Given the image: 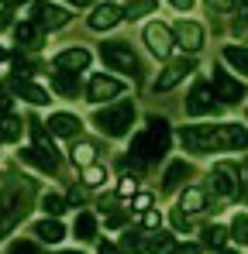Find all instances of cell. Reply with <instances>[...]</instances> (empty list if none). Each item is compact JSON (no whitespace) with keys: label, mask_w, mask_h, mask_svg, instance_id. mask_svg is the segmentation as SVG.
Wrapping results in <instances>:
<instances>
[{"label":"cell","mask_w":248,"mask_h":254,"mask_svg":"<svg viewBox=\"0 0 248 254\" xmlns=\"http://www.w3.org/2000/svg\"><path fill=\"white\" fill-rule=\"evenodd\" d=\"M165 151H169V121L165 117H148L145 130L131 141V158L141 162V165H152Z\"/></svg>","instance_id":"1"},{"label":"cell","mask_w":248,"mask_h":254,"mask_svg":"<svg viewBox=\"0 0 248 254\" xmlns=\"http://www.w3.org/2000/svg\"><path fill=\"white\" fill-rule=\"evenodd\" d=\"M31 210V182L14 179L3 192H0V237L10 234Z\"/></svg>","instance_id":"2"},{"label":"cell","mask_w":248,"mask_h":254,"mask_svg":"<svg viewBox=\"0 0 248 254\" xmlns=\"http://www.w3.org/2000/svg\"><path fill=\"white\" fill-rule=\"evenodd\" d=\"M93 124L100 134H107V137H124L131 124H134V107L131 103H114V107H104V110H97L93 114Z\"/></svg>","instance_id":"3"},{"label":"cell","mask_w":248,"mask_h":254,"mask_svg":"<svg viewBox=\"0 0 248 254\" xmlns=\"http://www.w3.org/2000/svg\"><path fill=\"white\" fill-rule=\"evenodd\" d=\"M100 59H104L111 69L124 72V76L141 79V59L134 55V48L127 42H100Z\"/></svg>","instance_id":"4"},{"label":"cell","mask_w":248,"mask_h":254,"mask_svg":"<svg viewBox=\"0 0 248 254\" xmlns=\"http://www.w3.org/2000/svg\"><path fill=\"white\" fill-rule=\"evenodd\" d=\"M210 189L221 196V199H238L245 196V186H242V169L235 162H217L210 172Z\"/></svg>","instance_id":"5"},{"label":"cell","mask_w":248,"mask_h":254,"mask_svg":"<svg viewBox=\"0 0 248 254\" xmlns=\"http://www.w3.org/2000/svg\"><path fill=\"white\" fill-rule=\"evenodd\" d=\"M141 38H145V45H148V52H152V55H159V59H169V55H172V48H176V35L165 28L162 21L145 24Z\"/></svg>","instance_id":"6"},{"label":"cell","mask_w":248,"mask_h":254,"mask_svg":"<svg viewBox=\"0 0 248 254\" xmlns=\"http://www.w3.org/2000/svg\"><path fill=\"white\" fill-rule=\"evenodd\" d=\"M248 148V130L242 124H214V151Z\"/></svg>","instance_id":"7"},{"label":"cell","mask_w":248,"mask_h":254,"mask_svg":"<svg viewBox=\"0 0 248 254\" xmlns=\"http://www.w3.org/2000/svg\"><path fill=\"white\" fill-rule=\"evenodd\" d=\"M193 69H197V62L183 55V59L169 62L162 72H159V79H155V86H152V89H155V93H169V89H172L176 83H183V79H186V76H190Z\"/></svg>","instance_id":"8"},{"label":"cell","mask_w":248,"mask_h":254,"mask_svg":"<svg viewBox=\"0 0 248 254\" xmlns=\"http://www.w3.org/2000/svg\"><path fill=\"white\" fill-rule=\"evenodd\" d=\"M179 141H183V148H186V151H197V155H207V151H214V124L183 127Z\"/></svg>","instance_id":"9"},{"label":"cell","mask_w":248,"mask_h":254,"mask_svg":"<svg viewBox=\"0 0 248 254\" xmlns=\"http://www.w3.org/2000/svg\"><path fill=\"white\" fill-rule=\"evenodd\" d=\"M121 93H124V83L111 79V76H93V79L86 83V100H90V103H107V100H114V96H121Z\"/></svg>","instance_id":"10"},{"label":"cell","mask_w":248,"mask_h":254,"mask_svg":"<svg viewBox=\"0 0 248 254\" xmlns=\"http://www.w3.org/2000/svg\"><path fill=\"white\" fill-rule=\"evenodd\" d=\"M214 96L221 103H238L245 96V86L238 83L235 76H228L224 69H214Z\"/></svg>","instance_id":"11"},{"label":"cell","mask_w":248,"mask_h":254,"mask_svg":"<svg viewBox=\"0 0 248 254\" xmlns=\"http://www.w3.org/2000/svg\"><path fill=\"white\" fill-rule=\"evenodd\" d=\"M186 114L190 117H204V114H217V100L210 96V86L197 83L186 96Z\"/></svg>","instance_id":"12"},{"label":"cell","mask_w":248,"mask_h":254,"mask_svg":"<svg viewBox=\"0 0 248 254\" xmlns=\"http://www.w3.org/2000/svg\"><path fill=\"white\" fill-rule=\"evenodd\" d=\"M172 35H176V45H183L186 52H200L204 48V28L197 21H179L172 28Z\"/></svg>","instance_id":"13"},{"label":"cell","mask_w":248,"mask_h":254,"mask_svg":"<svg viewBox=\"0 0 248 254\" xmlns=\"http://www.w3.org/2000/svg\"><path fill=\"white\" fill-rule=\"evenodd\" d=\"M121 21H124V10L118 3H97L93 14H90V28L93 31H107V28L121 24Z\"/></svg>","instance_id":"14"},{"label":"cell","mask_w":248,"mask_h":254,"mask_svg":"<svg viewBox=\"0 0 248 254\" xmlns=\"http://www.w3.org/2000/svg\"><path fill=\"white\" fill-rule=\"evenodd\" d=\"M35 24H41V28H62V24H69V10L55 7V3H38L35 7Z\"/></svg>","instance_id":"15"},{"label":"cell","mask_w":248,"mask_h":254,"mask_svg":"<svg viewBox=\"0 0 248 254\" xmlns=\"http://www.w3.org/2000/svg\"><path fill=\"white\" fill-rule=\"evenodd\" d=\"M52 65L55 69H66V72H80V69L90 65V52L86 48H66V52H59L52 59Z\"/></svg>","instance_id":"16"},{"label":"cell","mask_w":248,"mask_h":254,"mask_svg":"<svg viewBox=\"0 0 248 254\" xmlns=\"http://www.w3.org/2000/svg\"><path fill=\"white\" fill-rule=\"evenodd\" d=\"M52 89L66 100L80 96V72H66V69H52Z\"/></svg>","instance_id":"17"},{"label":"cell","mask_w":248,"mask_h":254,"mask_svg":"<svg viewBox=\"0 0 248 254\" xmlns=\"http://www.w3.org/2000/svg\"><path fill=\"white\" fill-rule=\"evenodd\" d=\"M10 89H14V93H17L21 100L35 103V107H45V103L52 100V96H48V93H45L41 86H35L31 79H17V76H14V79H10Z\"/></svg>","instance_id":"18"},{"label":"cell","mask_w":248,"mask_h":254,"mask_svg":"<svg viewBox=\"0 0 248 254\" xmlns=\"http://www.w3.org/2000/svg\"><path fill=\"white\" fill-rule=\"evenodd\" d=\"M179 210L186 213V216L204 213L207 210V189H200V186H186L183 196H179Z\"/></svg>","instance_id":"19"},{"label":"cell","mask_w":248,"mask_h":254,"mask_svg":"<svg viewBox=\"0 0 248 254\" xmlns=\"http://www.w3.org/2000/svg\"><path fill=\"white\" fill-rule=\"evenodd\" d=\"M45 124H48L52 134H59V137H76V134H80V127H83L80 117H73V114H52Z\"/></svg>","instance_id":"20"},{"label":"cell","mask_w":248,"mask_h":254,"mask_svg":"<svg viewBox=\"0 0 248 254\" xmlns=\"http://www.w3.org/2000/svg\"><path fill=\"white\" fill-rule=\"evenodd\" d=\"M14 38H17L21 48H38L41 38H45V28L35 24V21H24V24H17V28H14Z\"/></svg>","instance_id":"21"},{"label":"cell","mask_w":248,"mask_h":254,"mask_svg":"<svg viewBox=\"0 0 248 254\" xmlns=\"http://www.w3.org/2000/svg\"><path fill=\"white\" fill-rule=\"evenodd\" d=\"M190 175H193V169H190L186 162H172V165L165 169V175H162V192H176Z\"/></svg>","instance_id":"22"},{"label":"cell","mask_w":248,"mask_h":254,"mask_svg":"<svg viewBox=\"0 0 248 254\" xmlns=\"http://www.w3.org/2000/svg\"><path fill=\"white\" fill-rule=\"evenodd\" d=\"M35 234H38V241H45V244H59V241L66 237V227H62L59 220L45 216V220H38V223H35Z\"/></svg>","instance_id":"23"},{"label":"cell","mask_w":248,"mask_h":254,"mask_svg":"<svg viewBox=\"0 0 248 254\" xmlns=\"http://www.w3.org/2000/svg\"><path fill=\"white\" fill-rule=\"evenodd\" d=\"M228 237H231V227H221V223H207V227H204V237H200V248L221 251Z\"/></svg>","instance_id":"24"},{"label":"cell","mask_w":248,"mask_h":254,"mask_svg":"<svg viewBox=\"0 0 248 254\" xmlns=\"http://www.w3.org/2000/svg\"><path fill=\"white\" fill-rule=\"evenodd\" d=\"M69 158H73V165H80V169L97 165V144H93V141H76V144L69 148Z\"/></svg>","instance_id":"25"},{"label":"cell","mask_w":248,"mask_h":254,"mask_svg":"<svg viewBox=\"0 0 248 254\" xmlns=\"http://www.w3.org/2000/svg\"><path fill=\"white\" fill-rule=\"evenodd\" d=\"M21 158H24L28 165L41 169V172H55V169H59V158H48V155H41L38 148H21Z\"/></svg>","instance_id":"26"},{"label":"cell","mask_w":248,"mask_h":254,"mask_svg":"<svg viewBox=\"0 0 248 254\" xmlns=\"http://www.w3.org/2000/svg\"><path fill=\"white\" fill-rule=\"evenodd\" d=\"M73 234H76L80 241H93V237H97V220H93V213H76Z\"/></svg>","instance_id":"27"},{"label":"cell","mask_w":248,"mask_h":254,"mask_svg":"<svg viewBox=\"0 0 248 254\" xmlns=\"http://www.w3.org/2000/svg\"><path fill=\"white\" fill-rule=\"evenodd\" d=\"M176 248H179V244L172 241V234H162V230L152 234V241H148V251L152 254H176Z\"/></svg>","instance_id":"28"},{"label":"cell","mask_w":248,"mask_h":254,"mask_svg":"<svg viewBox=\"0 0 248 254\" xmlns=\"http://www.w3.org/2000/svg\"><path fill=\"white\" fill-rule=\"evenodd\" d=\"M31 72H38V59L17 52V55H14V76H17V79H28Z\"/></svg>","instance_id":"29"},{"label":"cell","mask_w":248,"mask_h":254,"mask_svg":"<svg viewBox=\"0 0 248 254\" xmlns=\"http://www.w3.org/2000/svg\"><path fill=\"white\" fill-rule=\"evenodd\" d=\"M21 130H24V124H21L14 114L0 117V141H17V137H21Z\"/></svg>","instance_id":"30"},{"label":"cell","mask_w":248,"mask_h":254,"mask_svg":"<svg viewBox=\"0 0 248 254\" xmlns=\"http://www.w3.org/2000/svg\"><path fill=\"white\" fill-rule=\"evenodd\" d=\"M224 59L235 65V69H242V76H248V48H238V45H228L224 48Z\"/></svg>","instance_id":"31"},{"label":"cell","mask_w":248,"mask_h":254,"mask_svg":"<svg viewBox=\"0 0 248 254\" xmlns=\"http://www.w3.org/2000/svg\"><path fill=\"white\" fill-rule=\"evenodd\" d=\"M145 248H148V244H145L141 230H127V234L121 237V251H124V254H141Z\"/></svg>","instance_id":"32"},{"label":"cell","mask_w":248,"mask_h":254,"mask_svg":"<svg viewBox=\"0 0 248 254\" xmlns=\"http://www.w3.org/2000/svg\"><path fill=\"white\" fill-rule=\"evenodd\" d=\"M41 210L48 213L52 220H59V216L66 213V199H62V196H55V192H48V196L41 199Z\"/></svg>","instance_id":"33"},{"label":"cell","mask_w":248,"mask_h":254,"mask_svg":"<svg viewBox=\"0 0 248 254\" xmlns=\"http://www.w3.org/2000/svg\"><path fill=\"white\" fill-rule=\"evenodd\" d=\"M152 10H155V0H131V3H127V10H124V17H131V21H134V17L152 14Z\"/></svg>","instance_id":"34"},{"label":"cell","mask_w":248,"mask_h":254,"mask_svg":"<svg viewBox=\"0 0 248 254\" xmlns=\"http://www.w3.org/2000/svg\"><path fill=\"white\" fill-rule=\"evenodd\" d=\"M231 237L242 241V244H248V213H238V216L231 220Z\"/></svg>","instance_id":"35"},{"label":"cell","mask_w":248,"mask_h":254,"mask_svg":"<svg viewBox=\"0 0 248 254\" xmlns=\"http://www.w3.org/2000/svg\"><path fill=\"white\" fill-rule=\"evenodd\" d=\"M104 179H107V172L100 169V165H90V169H83V186H90V189L104 186Z\"/></svg>","instance_id":"36"},{"label":"cell","mask_w":248,"mask_h":254,"mask_svg":"<svg viewBox=\"0 0 248 254\" xmlns=\"http://www.w3.org/2000/svg\"><path fill=\"white\" fill-rule=\"evenodd\" d=\"M238 35L248 28V0H235V24H231Z\"/></svg>","instance_id":"37"},{"label":"cell","mask_w":248,"mask_h":254,"mask_svg":"<svg viewBox=\"0 0 248 254\" xmlns=\"http://www.w3.org/2000/svg\"><path fill=\"white\" fill-rule=\"evenodd\" d=\"M104 223H107L111 230H121L124 223H127V210H107V216H104Z\"/></svg>","instance_id":"38"},{"label":"cell","mask_w":248,"mask_h":254,"mask_svg":"<svg viewBox=\"0 0 248 254\" xmlns=\"http://www.w3.org/2000/svg\"><path fill=\"white\" fill-rule=\"evenodd\" d=\"M7 254H41V251H38V244H35V241H10Z\"/></svg>","instance_id":"39"},{"label":"cell","mask_w":248,"mask_h":254,"mask_svg":"<svg viewBox=\"0 0 248 254\" xmlns=\"http://www.w3.org/2000/svg\"><path fill=\"white\" fill-rule=\"evenodd\" d=\"M118 196H138V179L124 175L121 182H118Z\"/></svg>","instance_id":"40"},{"label":"cell","mask_w":248,"mask_h":254,"mask_svg":"<svg viewBox=\"0 0 248 254\" xmlns=\"http://www.w3.org/2000/svg\"><path fill=\"white\" fill-rule=\"evenodd\" d=\"M131 210L134 213H148L152 210V196H148V192H138V196L131 199Z\"/></svg>","instance_id":"41"},{"label":"cell","mask_w":248,"mask_h":254,"mask_svg":"<svg viewBox=\"0 0 248 254\" xmlns=\"http://www.w3.org/2000/svg\"><path fill=\"white\" fill-rule=\"evenodd\" d=\"M159 223H162V216H159L155 210L141 213V230H159Z\"/></svg>","instance_id":"42"},{"label":"cell","mask_w":248,"mask_h":254,"mask_svg":"<svg viewBox=\"0 0 248 254\" xmlns=\"http://www.w3.org/2000/svg\"><path fill=\"white\" fill-rule=\"evenodd\" d=\"M172 227H176V230H190V216L179 210V206L172 210Z\"/></svg>","instance_id":"43"},{"label":"cell","mask_w":248,"mask_h":254,"mask_svg":"<svg viewBox=\"0 0 248 254\" xmlns=\"http://www.w3.org/2000/svg\"><path fill=\"white\" fill-rule=\"evenodd\" d=\"M10 114V96H7V86H0V117Z\"/></svg>","instance_id":"44"},{"label":"cell","mask_w":248,"mask_h":254,"mask_svg":"<svg viewBox=\"0 0 248 254\" xmlns=\"http://www.w3.org/2000/svg\"><path fill=\"white\" fill-rule=\"evenodd\" d=\"M176 254H204V248H200V244H179Z\"/></svg>","instance_id":"45"},{"label":"cell","mask_w":248,"mask_h":254,"mask_svg":"<svg viewBox=\"0 0 248 254\" xmlns=\"http://www.w3.org/2000/svg\"><path fill=\"white\" fill-rule=\"evenodd\" d=\"M97 254H124L121 248H114L111 241H100V248H97Z\"/></svg>","instance_id":"46"},{"label":"cell","mask_w":248,"mask_h":254,"mask_svg":"<svg viewBox=\"0 0 248 254\" xmlns=\"http://www.w3.org/2000/svg\"><path fill=\"white\" fill-rule=\"evenodd\" d=\"M214 10H228V7H235V0H207Z\"/></svg>","instance_id":"47"},{"label":"cell","mask_w":248,"mask_h":254,"mask_svg":"<svg viewBox=\"0 0 248 254\" xmlns=\"http://www.w3.org/2000/svg\"><path fill=\"white\" fill-rule=\"evenodd\" d=\"M69 203H73V206H80V203H83V189H76V186L69 189Z\"/></svg>","instance_id":"48"},{"label":"cell","mask_w":248,"mask_h":254,"mask_svg":"<svg viewBox=\"0 0 248 254\" xmlns=\"http://www.w3.org/2000/svg\"><path fill=\"white\" fill-rule=\"evenodd\" d=\"M169 3H172L176 10H190V7H193V0H169Z\"/></svg>","instance_id":"49"},{"label":"cell","mask_w":248,"mask_h":254,"mask_svg":"<svg viewBox=\"0 0 248 254\" xmlns=\"http://www.w3.org/2000/svg\"><path fill=\"white\" fill-rule=\"evenodd\" d=\"M242 179H245V192H248V158L242 162Z\"/></svg>","instance_id":"50"},{"label":"cell","mask_w":248,"mask_h":254,"mask_svg":"<svg viewBox=\"0 0 248 254\" xmlns=\"http://www.w3.org/2000/svg\"><path fill=\"white\" fill-rule=\"evenodd\" d=\"M66 3H73V7H90L93 0H66Z\"/></svg>","instance_id":"51"},{"label":"cell","mask_w":248,"mask_h":254,"mask_svg":"<svg viewBox=\"0 0 248 254\" xmlns=\"http://www.w3.org/2000/svg\"><path fill=\"white\" fill-rule=\"evenodd\" d=\"M21 3H28V0H3V7H21Z\"/></svg>","instance_id":"52"},{"label":"cell","mask_w":248,"mask_h":254,"mask_svg":"<svg viewBox=\"0 0 248 254\" xmlns=\"http://www.w3.org/2000/svg\"><path fill=\"white\" fill-rule=\"evenodd\" d=\"M0 28H7V14L3 10H0Z\"/></svg>","instance_id":"53"},{"label":"cell","mask_w":248,"mask_h":254,"mask_svg":"<svg viewBox=\"0 0 248 254\" xmlns=\"http://www.w3.org/2000/svg\"><path fill=\"white\" fill-rule=\"evenodd\" d=\"M3 59H7V48H3V45H0V62H3Z\"/></svg>","instance_id":"54"},{"label":"cell","mask_w":248,"mask_h":254,"mask_svg":"<svg viewBox=\"0 0 248 254\" xmlns=\"http://www.w3.org/2000/svg\"><path fill=\"white\" fill-rule=\"evenodd\" d=\"M214 254H238V251H228V248H221V251H214Z\"/></svg>","instance_id":"55"},{"label":"cell","mask_w":248,"mask_h":254,"mask_svg":"<svg viewBox=\"0 0 248 254\" xmlns=\"http://www.w3.org/2000/svg\"><path fill=\"white\" fill-rule=\"evenodd\" d=\"M55 254H83V251H55Z\"/></svg>","instance_id":"56"}]
</instances>
